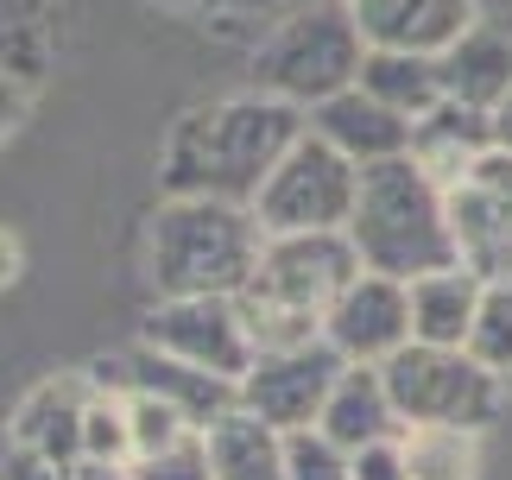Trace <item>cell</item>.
<instances>
[{
  "mask_svg": "<svg viewBox=\"0 0 512 480\" xmlns=\"http://www.w3.org/2000/svg\"><path fill=\"white\" fill-rule=\"evenodd\" d=\"M304 139V108L279 95H228L215 108H190L165 139V196H222L247 203L260 196L272 165Z\"/></svg>",
  "mask_w": 512,
  "mask_h": 480,
  "instance_id": "1",
  "label": "cell"
},
{
  "mask_svg": "<svg viewBox=\"0 0 512 480\" xmlns=\"http://www.w3.org/2000/svg\"><path fill=\"white\" fill-rule=\"evenodd\" d=\"M342 234L361 253V272L399 278V285H411L424 272H443V266H462L456 228H449V190L411 152L361 171V196H354V215Z\"/></svg>",
  "mask_w": 512,
  "mask_h": 480,
  "instance_id": "2",
  "label": "cell"
},
{
  "mask_svg": "<svg viewBox=\"0 0 512 480\" xmlns=\"http://www.w3.org/2000/svg\"><path fill=\"white\" fill-rule=\"evenodd\" d=\"M260 247L266 228L247 203L165 196L146 228V278L159 297H241Z\"/></svg>",
  "mask_w": 512,
  "mask_h": 480,
  "instance_id": "3",
  "label": "cell"
},
{
  "mask_svg": "<svg viewBox=\"0 0 512 480\" xmlns=\"http://www.w3.org/2000/svg\"><path fill=\"white\" fill-rule=\"evenodd\" d=\"M354 278H361V253L348 247V234H266L260 266H253L247 291L234 297L247 316L253 354L317 342L329 304Z\"/></svg>",
  "mask_w": 512,
  "mask_h": 480,
  "instance_id": "4",
  "label": "cell"
},
{
  "mask_svg": "<svg viewBox=\"0 0 512 480\" xmlns=\"http://www.w3.org/2000/svg\"><path fill=\"white\" fill-rule=\"evenodd\" d=\"M361 64H367V38L354 26L348 0H310V7H291L260 38V51H253V89L310 114L329 95L361 83Z\"/></svg>",
  "mask_w": 512,
  "mask_h": 480,
  "instance_id": "5",
  "label": "cell"
},
{
  "mask_svg": "<svg viewBox=\"0 0 512 480\" xmlns=\"http://www.w3.org/2000/svg\"><path fill=\"white\" fill-rule=\"evenodd\" d=\"M386 398L405 430H487L506 405V379H494L468 348H424L405 342L380 367Z\"/></svg>",
  "mask_w": 512,
  "mask_h": 480,
  "instance_id": "6",
  "label": "cell"
},
{
  "mask_svg": "<svg viewBox=\"0 0 512 480\" xmlns=\"http://www.w3.org/2000/svg\"><path fill=\"white\" fill-rule=\"evenodd\" d=\"M354 196H361V171L304 127V139L272 165V177L253 196V215L266 234H342Z\"/></svg>",
  "mask_w": 512,
  "mask_h": 480,
  "instance_id": "7",
  "label": "cell"
},
{
  "mask_svg": "<svg viewBox=\"0 0 512 480\" xmlns=\"http://www.w3.org/2000/svg\"><path fill=\"white\" fill-rule=\"evenodd\" d=\"M342 373H348V360L329 348L323 335L317 342H298V348L253 354V367L241 373V411L260 417V424L279 430V436L317 430V417H323Z\"/></svg>",
  "mask_w": 512,
  "mask_h": 480,
  "instance_id": "8",
  "label": "cell"
},
{
  "mask_svg": "<svg viewBox=\"0 0 512 480\" xmlns=\"http://www.w3.org/2000/svg\"><path fill=\"white\" fill-rule=\"evenodd\" d=\"M146 348H159L184 367H203L215 379H234L253 367V335L234 297H159V310L146 316Z\"/></svg>",
  "mask_w": 512,
  "mask_h": 480,
  "instance_id": "9",
  "label": "cell"
},
{
  "mask_svg": "<svg viewBox=\"0 0 512 480\" xmlns=\"http://www.w3.org/2000/svg\"><path fill=\"white\" fill-rule=\"evenodd\" d=\"M89 379H95V386H108V392L165 398V405L184 417L196 436H209L222 417L241 411V386H234V379H215L203 367H184V360H171V354L146 348V342H133L127 354H114V360H95Z\"/></svg>",
  "mask_w": 512,
  "mask_h": 480,
  "instance_id": "10",
  "label": "cell"
},
{
  "mask_svg": "<svg viewBox=\"0 0 512 480\" xmlns=\"http://www.w3.org/2000/svg\"><path fill=\"white\" fill-rule=\"evenodd\" d=\"M323 342L336 348L348 367H386V360L411 342V291L399 278L361 272L336 304H329Z\"/></svg>",
  "mask_w": 512,
  "mask_h": 480,
  "instance_id": "11",
  "label": "cell"
},
{
  "mask_svg": "<svg viewBox=\"0 0 512 480\" xmlns=\"http://www.w3.org/2000/svg\"><path fill=\"white\" fill-rule=\"evenodd\" d=\"M449 228H456L462 266L481 278H512V158L487 152L475 171L449 190Z\"/></svg>",
  "mask_w": 512,
  "mask_h": 480,
  "instance_id": "12",
  "label": "cell"
},
{
  "mask_svg": "<svg viewBox=\"0 0 512 480\" xmlns=\"http://www.w3.org/2000/svg\"><path fill=\"white\" fill-rule=\"evenodd\" d=\"M348 13L367 51H411V57H443L475 26V0H348Z\"/></svg>",
  "mask_w": 512,
  "mask_h": 480,
  "instance_id": "13",
  "label": "cell"
},
{
  "mask_svg": "<svg viewBox=\"0 0 512 480\" xmlns=\"http://www.w3.org/2000/svg\"><path fill=\"white\" fill-rule=\"evenodd\" d=\"M89 373H57V379H38V386L19 398V411H13V443L19 449H32V455H45L51 468H76L83 462V417H89Z\"/></svg>",
  "mask_w": 512,
  "mask_h": 480,
  "instance_id": "14",
  "label": "cell"
},
{
  "mask_svg": "<svg viewBox=\"0 0 512 480\" xmlns=\"http://www.w3.org/2000/svg\"><path fill=\"white\" fill-rule=\"evenodd\" d=\"M304 127L317 133L323 146H336L354 171H373V165H386V158H405L411 152V120H399L392 108H380L361 89L329 95L323 108L304 114Z\"/></svg>",
  "mask_w": 512,
  "mask_h": 480,
  "instance_id": "15",
  "label": "cell"
},
{
  "mask_svg": "<svg viewBox=\"0 0 512 480\" xmlns=\"http://www.w3.org/2000/svg\"><path fill=\"white\" fill-rule=\"evenodd\" d=\"M437 76H443V102L494 114L512 95V32L506 26H481V19H475V26L437 57Z\"/></svg>",
  "mask_w": 512,
  "mask_h": 480,
  "instance_id": "16",
  "label": "cell"
},
{
  "mask_svg": "<svg viewBox=\"0 0 512 480\" xmlns=\"http://www.w3.org/2000/svg\"><path fill=\"white\" fill-rule=\"evenodd\" d=\"M487 152H494V120H487L481 108L437 102L424 120H411V158H418L443 190H456Z\"/></svg>",
  "mask_w": 512,
  "mask_h": 480,
  "instance_id": "17",
  "label": "cell"
},
{
  "mask_svg": "<svg viewBox=\"0 0 512 480\" xmlns=\"http://www.w3.org/2000/svg\"><path fill=\"white\" fill-rule=\"evenodd\" d=\"M405 291H411V342L468 348V329H475V310H481V291H487V278L475 266L424 272V278H411Z\"/></svg>",
  "mask_w": 512,
  "mask_h": 480,
  "instance_id": "18",
  "label": "cell"
},
{
  "mask_svg": "<svg viewBox=\"0 0 512 480\" xmlns=\"http://www.w3.org/2000/svg\"><path fill=\"white\" fill-rule=\"evenodd\" d=\"M317 430H323L336 449H348V455L367 449V443H392V436H405L399 411H392V398H386L380 367H348V373L336 379V392H329Z\"/></svg>",
  "mask_w": 512,
  "mask_h": 480,
  "instance_id": "19",
  "label": "cell"
},
{
  "mask_svg": "<svg viewBox=\"0 0 512 480\" xmlns=\"http://www.w3.org/2000/svg\"><path fill=\"white\" fill-rule=\"evenodd\" d=\"M361 95H373L380 108H392L399 120H424L430 108L443 102V76L437 57H411V51H367L361 64Z\"/></svg>",
  "mask_w": 512,
  "mask_h": 480,
  "instance_id": "20",
  "label": "cell"
},
{
  "mask_svg": "<svg viewBox=\"0 0 512 480\" xmlns=\"http://www.w3.org/2000/svg\"><path fill=\"white\" fill-rule=\"evenodd\" d=\"M203 443H209L215 480H285V436L266 430L260 417H247V411L222 417Z\"/></svg>",
  "mask_w": 512,
  "mask_h": 480,
  "instance_id": "21",
  "label": "cell"
},
{
  "mask_svg": "<svg viewBox=\"0 0 512 480\" xmlns=\"http://www.w3.org/2000/svg\"><path fill=\"white\" fill-rule=\"evenodd\" d=\"M51 64V13L45 0H0V76L38 83Z\"/></svg>",
  "mask_w": 512,
  "mask_h": 480,
  "instance_id": "22",
  "label": "cell"
},
{
  "mask_svg": "<svg viewBox=\"0 0 512 480\" xmlns=\"http://www.w3.org/2000/svg\"><path fill=\"white\" fill-rule=\"evenodd\" d=\"M411 480H475L481 474V436L475 430H405L399 436Z\"/></svg>",
  "mask_w": 512,
  "mask_h": 480,
  "instance_id": "23",
  "label": "cell"
},
{
  "mask_svg": "<svg viewBox=\"0 0 512 480\" xmlns=\"http://www.w3.org/2000/svg\"><path fill=\"white\" fill-rule=\"evenodd\" d=\"M468 354L494 379H512V278H487L475 329H468Z\"/></svg>",
  "mask_w": 512,
  "mask_h": 480,
  "instance_id": "24",
  "label": "cell"
},
{
  "mask_svg": "<svg viewBox=\"0 0 512 480\" xmlns=\"http://www.w3.org/2000/svg\"><path fill=\"white\" fill-rule=\"evenodd\" d=\"M95 386V379H89ZM83 462H133V436H127V392L95 386L89 417H83Z\"/></svg>",
  "mask_w": 512,
  "mask_h": 480,
  "instance_id": "25",
  "label": "cell"
},
{
  "mask_svg": "<svg viewBox=\"0 0 512 480\" xmlns=\"http://www.w3.org/2000/svg\"><path fill=\"white\" fill-rule=\"evenodd\" d=\"M127 436H133V462H146V455H165V449H177V443H184V436H196V430L165 405V398L127 392Z\"/></svg>",
  "mask_w": 512,
  "mask_h": 480,
  "instance_id": "26",
  "label": "cell"
},
{
  "mask_svg": "<svg viewBox=\"0 0 512 480\" xmlns=\"http://www.w3.org/2000/svg\"><path fill=\"white\" fill-rule=\"evenodd\" d=\"M285 480H354V462L323 430H298L285 436Z\"/></svg>",
  "mask_w": 512,
  "mask_h": 480,
  "instance_id": "27",
  "label": "cell"
},
{
  "mask_svg": "<svg viewBox=\"0 0 512 480\" xmlns=\"http://www.w3.org/2000/svg\"><path fill=\"white\" fill-rule=\"evenodd\" d=\"M133 480H215V468H209V443H203V436H184L177 449L133 462Z\"/></svg>",
  "mask_w": 512,
  "mask_h": 480,
  "instance_id": "28",
  "label": "cell"
},
{
  "mask_svg": "<svg viewBox=\"0 0 512 480\" xmlns=\"http://www.w3.org/2000/svg\"><path fill=\"white\" fill-rule=\"evenodd\" d=\"M348 462H354V480H411L399 436H392V443H367V449H354Z\"/></svg>",
  "mask_w": 512,
  "mask_h": 480,
  "instance_id": "29",
  "label": "cell"
},
{
  "mask_svg": "<svg viewBox=\"0 0 512 480\" xmlns=\"http://www.w3.org/2000/svg\"><path fill=\"white\" fill-rule=\"evenodd\" d=\"M285 0H190V13L222 19V26H247V19H272Z\"/></svg>",
  "mask_w": 512,
  "mask_h": 480,
  "instance_id": "30",
  "label": "cell"
},
{
  "mask_svg": "<svg viewBox=\"0 0 512 480\" xmlns=\"http://www.w3.org/2000/svg\"><path fill=\"white\" fill-rule=\"evenodd\" d=\"M0 480H64V468H51L45 455L19 449L13 436H7V443H0Z\"/></svg>",
  "mask_w": 512,
  "mask_h": 480,
  "instance_id": "31",
  "label": "cell"
},
{
  "mask_svg": "<svg viewBox=\"0 0 512 480\" xmlns=\"http://www.w3.org/2000/svg\"><path fill=\"white\" fill-rule=\"evenodd\" d=\"M19 114H26V83H13V76H0V139L19 127Z\"/></svg>",
  "mask_w": 512,
  "mask_h": 480,
  "instance_id": "32",
  "label": "cell"
},
{
  "mask_svg": "<svg viewBox=\"0 0 512 480\" xmlns=\"http://www.w3.org/2000/svg\"><path fill=\"white\" fill-rule=\"evenodd\" d=\"M64 480H133V462H76Z\"/></svg>",
  "mask_w": 512,
  "mask_h": 480,
  "instance_id": "33",
  "label": "cell"
},
{
  "mask_svg": "<svg viewBox=\"0 0 512 480\" xmlns=\"http://www.w3.org/2000/svg\"><path fill=\"white\" fill-rule=\"evenodd\" d=\"M487 120H494V152H506V158H512V95H506V102L487 114Z\"/></svg>",
  "mask_w": 512,
  "mask_h": 480,
  "instance_id": "34",
  "label": "cell"
},
{
  "mask_svg": "<svg viewBox=\"0 0 512 480\" xmlns=\"http://www.w3.org/2000/svg\"><path fill=\"white\" fill-rule=\"evenodd\" d=\"M13 278H19V240L0 228V285H13Z\"/></svg>",
  "mask_w": 512,
  "mask_h": 480,
  "instance_id": "35",
  "label": "cell"
},
{
  "mask_svg": "<svg viewBox=\"0 0 512 480\" xmlns=\"http://www.w3.org/2000/svg\"><path fill=\"white\" fill-rule=\"evenodd\" d=\"M152 7H190V0H152Z\"/></svg>",
  "mask_w": 512,
  "mask_h": 480,
  "instance_id": "36",
  "label": "cell"
}]
</instances>
